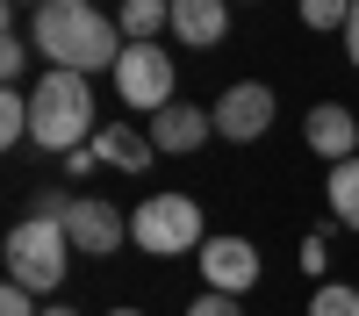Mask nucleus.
<instances>
[{
	"label": "nucleus",
	"mask_w": 359,
	"mask_h": 316,
	"mask_svg": "<svg viewBox=\"0 0 359 316\" xmlns=\"http://www.w3.org/2000/svg\"><path fill=\"white\" fill-rule=\"evenodd\" d=\"M22 137H29V94L8 86V94H0V144H22Z\"/></svg>",
	"instance_id": "2eb2a0df"
},
{
	"label": "nucleus",
	"mask_w": 359,
	"mask_h": 316,
	"mask_svg": "<svg viewBox=\"0 0 359 316\" xmlns=\"http://www.w3.org/2000/svg\"><path fill=\"white\" fill-rule=\"evenodd\" d=\"M130 238H137V252H151V259H180V252H201L208 245L194 194H144L130 209Z\"/></svg>",
	"instance_id": "20e7f679"
},
{
	"label": "nucleus",
	"mask_w": 359,
	"mask_h": 316,
	"mask_svg": "<svg viewBox=\"0 0 359 316\" xmlns=\"http://www.w3.org/2000/svg\"><path fill=\"white\" fill-rule=\"evenodd\" d=\"M172 36L194 50H216L230 36V0H172Z\"/></svg>",
	"instance_id": "f8f14e48"
},
{
	"label": "nucleus",
	"mask_w": 359,
	"mask_h": 316,
	"mask_svg": "<svg viewBox=\"0 0 359 316\" xmlns=\"http://www.w3.org/2000/svg\"><path fill=\"white\" fill-rule=\"evenodd\" d=\"M108 316H144V309H108Z\"/></svg>",
	"instance_id": "5701e85b"
},
{
	"label": "nucleus",
	"mask_w": 359,
	"mask_h": 316,
	"mask_svg": "<svg viewBox=\"0 0 359 316\" xmlns=\"http://www.w3.org/2000/svg\"><path fill=\"white\" fill-rule=\"evenodd\" d=\"M0 72H8V79L29 72V36H22V29H8V36H0Z\"/></svg>",
	"instance_id": "a211bd4d"
},
{
	"label": "nucleus",
	"mask_w": 359,
	"mask_h": 316,
	"mask_svg": "<svg viewBox=\"0 0 359 316\" xmlns=\"http://www.w3.org/2000/svg\"><path fill=\"white\" fill-rule=\"evenodd\" d=\"M29 8H43V0H29Z\"/></svg>",
	"instance_id": "b1692460"
},
{
	"label": "nucleus",
	"mask_w": 359,
	"mask_h": 316,
	"mask_svg": "<svg viewBox=\"0 0 359 316\" xmlns=\"http://www.w3.org/2000/svg\"><path fill=\"white\" fill-rule=\"evenodd\" d=\"M29 43H36L57 72H115L123 65V29H115L94 0H43L36 22H29Z\"/></svg>",
	"instance_id": "f257e3e1"
},
{
	"label": "nucleus",
	"mask_w": 359,
	"mask_h": 316,
	"mask_svg": "<svg viewBox=\"0 0 359 316\" xmlns=\"http://www.w3.org/2000/svg\"><path fill=\"white\" fill-rule=\"evenodd\" d=\"M65 238H72V252H86V259H108V252H123L130 216L115 209V201H101V194H72V209H65Z\"/></svg>",
	"instance_id": "0eeeda50"
},
{
	"label": "nucleus",
	"mask_w": 359,
	"mask_h": 316,
	"mask_svg": "<svg viewBox=\"0 0 359 316\" xmlns=\"http://www.w3.org/2000/svg\"><path fill=\"white\" fill-rule=\"evenodd\" d=\"M187 316H245V309H237V295H216V287H201V295L187 302Z\"/></svg>",
	"instance_id": "6ab92c4d"
},
{
	"label": "nucleus",
	"mask_w": 359,
	"mask_h": 316,
	"mask_svg": "<svg viewBox=\"0 0 359 316\" xmlns=\"http://www.w3.org/2000/svg\"><path fill=\"white\" fill-rule=\"evenodd\" d=\"M43 316H79V309H43Z\"/></svg>",
	"instance_id": "4be33fe9"
},
{
	"label": "nucleus",
	"mask_w": 359,
	"mask_h": 316,
	"mask_svg": "<svg viewBox=\"0 0 359 316\" xmlns=\"http://www.w3.org/2000/svg\"><path fill=\"white\" fill-rule=\"evenodd\" d=\"M29 137L43 144V151H86L94 144V86H86V72H43L36 86H29Z\"/></svg>",
	"instance_id": "f03ea898"
},
{
	"label": "nucleus",
	"mask_w": 359,
	"mask_h": 316,
	"mask_svg": "<svg viewBox=\"0 0 359 316\" xmlns=\"http://www.w3.org/2000/svg\"><path fill=\"white\" fill-rule=\"evenodd\" d=\"M172 86H180V72H172V57L158 43H130L123 50V65H115V94H123L130 108H144V115L172 108Z\"/></svg>",
	"instance_id": "39448f33"
},
{
	"label": "nucleus",
	"mask_w": 359,
	"mask_h": 316,
	"mask_svg": "<svg viewBox=\"0 0 359 316\" xmlns=\"http://www.w3.org/2000/svg\"><path fill=\"white\" fill-rule=\"evenodd\" d=\"M302 137H309V151H316V158H331V165L359 158V123H352V108H338V101H323V108H309V123H302Z\"/></svg>",
	"instance_id": "9d476101"
},
{
	"label": "nucleus",
	"mask_w": 359,
	"mask_h": 316,
	"mask_svg": "<svg viewBox=\"0 0 359 316\" xmlns=\"http://www.w3.org/2000/svg\"><path fill=\"white\" fill-rule=\"evenodd\" d=\"M0 316H43V309H36V295H29V287L8 280V287H0Z\"/></svg>",
	"instance_id": "aec40b11"
},
{
	"label": "nucleus",
	"mask_w": 359,
	"mask_h": 316,
	"mask_svg": "<svg viewBox=\"0 0 359 316\" xmlns=\"http://www.w3.org/2000/svg\"><path fill=\"white\" fill-rule=\"evenodd\" d=\"M194 259H201V280L216 287V295H245V287L259 280V252H252V238H230V230H223V238H208Z\"/></svg>",
	"instance_id": "6e6552de"
},
{
	"label": "nucleus",
	"mask_w": 359,
	"mask_h": 316,
	"mask_svg": "<svg viewBox=\"0 0 359 316\" xmlns=\"http://www.w3.org/2000/svg\"><path fill=\"white\" fill-rule=\"evenodd\" d=\"M208 137H216V115H208V108H194V101H172V108H158V115H151V144H158L165 158L201 151Z\"/></svg>",
	"instance_id": "1a4fd4ad"
},
{
	"label": "nucleus",
	"mask_w": 359,
	"mask_h": 316,
	"mask_svg": "<svg viewBox=\"0 0 359 316\" xmlns=\"http://www.w3.org/2000/svg\"><path fill=\"white\" fill-rule=\"evenodd\" d=\"M352 8H359V0H302V22L309 29H345Z\"/></svg>",
	"instance_id": "f3484780"
},
{
	"label": "nucleus",
	"mask_w": 359,
	"mask_h": 316,
	"mask_svg": "<svg viewBox=\"0 0 359 316\" xmlns=\"http://www.w3.org/2000/svg\"><path fill=\"white\" fill-rule=\"evenodd\" d=\"M86 151H94V165H115V172H144V165L158 158V144H151V130H130V123H101Z\"/></svg>",
	"instance_id": "9b49d317"
},
{
	"label": "nucleus",
	"mask_w": 359,
	"mask_h": 316,
	"mask_svg": "<svg viewBox=\"0 0 359 316\" xmlns=\"http://www.w3.org/2000/svg\"><path fill=\"white\" fill-rule=\"evenodd\" d=\"M323 201H331V223L359 230V158L331 165V180H323Z\"/></svg>",
	"instance_id": "4468645a"
},
{
	"label": "nucleus",
	"mask_w": 359,
	"mask_h": 316,
	"mask_svg": "<svg viewBox=\"0 0 359 316\" xmlns=\"http://www.w3.org/2000/svg\"><path fill=\"white\" fill-rule=\"evenodd\" d=\"M309 316H359V287L323 280V287H316V302H309Z\"/></svg>",
	"instance_id": "dca6fc26"
},
{
	"label": "nucleus",
	"mask_w": 359,
	"mask_h": 316,
	"mask_svg": "<svg viewBox=\"0 0 359 316\" xmlns=\"http://www.w3.org/2000/svg\"><path fill=\"white\" fill-rule=\"evenodd\" d=\"M115 29H123V43H158V29H172V0H123Z\"/></svg>",
	"instance_id": "ddd939ff"
},
{
	"label": "nucleus",
	"mask_w": 359,
	"mask_h": 316,
	"mask_svg": "<svg viewBox=\"0 0 359 316\" xmlns=\"http://www.w3.org/2000/svg\"><path fill=\"white\" fill-rule=\"evenodd\" d=\"M65 266H72V238H65V223H57V216H22V223L8 230V280L29 287L36 302L65 280Z\"/></svg>",
	"instance_id": "7ed1b4c3"
},
{
	"label": "nucleus",
	"mask_w": 359,
	"mask_h": 316,
	"mask_svg": "<svg viewBox=\"0 0 359 316\" xmlns=\"http://www.w3.org/2000/svg\"><path fill=\"white\" fill-rule=\"evenodd\" d=\"M216 137L223 144H259L266 130H273V115H280V101H273V86L266 79H237L230 94H216Z\"/></svg>",
	"instance_id": "423d86ee"
},
{
	"label": "nucleus",
	"mask_w": 359,
	"mask_h": 316,
	"mask_svg": "<svg viewBox=\"0 0 359 316\" xmlns=\"http://www.w3.org/2000/svg\"><path fill=\"white\" fill-rule=\"evenodd\" d=\"M345 57L359 65V8H352V22H345Z\"/></svg>",
	"instance_id": "412c9836"
}]
</instances>
